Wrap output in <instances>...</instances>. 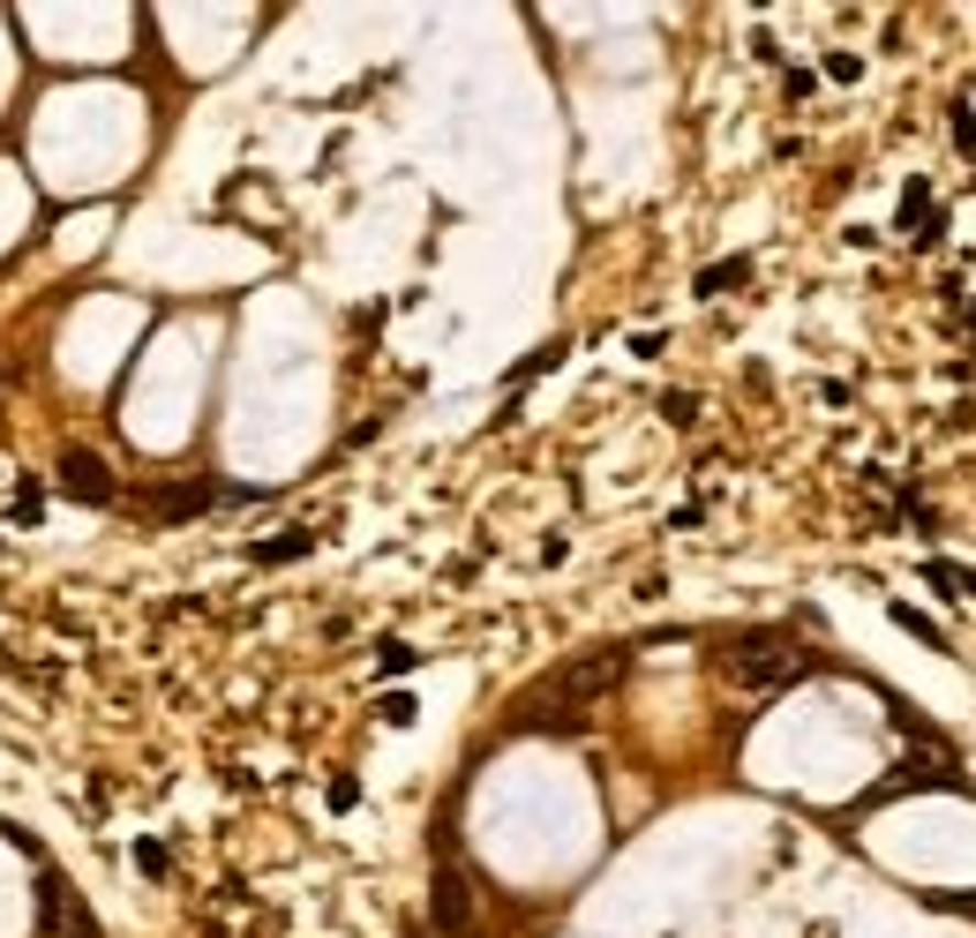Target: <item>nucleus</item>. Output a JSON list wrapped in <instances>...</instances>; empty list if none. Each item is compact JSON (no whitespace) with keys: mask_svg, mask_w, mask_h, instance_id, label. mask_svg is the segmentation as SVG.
Here are the masks:
<instances>
[{"mask_svg":"<svg viewBox=\"0 0 976 938\" xmlns=\"http://www.w3.org/2000/svg\"><path fill=\"white\" fill-rule=\"evenodd\" d=\"M714 669H722V683H736V691H774V683H797L804 676V661L789 653V631H728V639H714Z\"/></svg>","mask_w":976,"mask_h":938,"instance_id":"obj_1","label":"nucleus"},{"mask_svg":"<svg viewBox=\"0 0 976 938\" xmlns=\"http://www.w3.org/2000/svg\"><path fill=\"white\" fill-rule=\"evenodd\" d=\"M624 669H632V645H594V653L563 661V669H556V676L541 683V691L586 714V698H601V691H616V683H624Z\"/></svg>","mask_w":976,"mask_h":938,"instance_id":"obj_2","label":"nucleus"},{"mask_svg":"<svg viewBox=\"0 0 976 938\" xmlns=\"http://www.w3.org/2000/svg\"><path fill=\"white\" fill-rule=\"evenodd\" d=\"M428 924L443 938H467L473 931V886L459 871V856H436V886H428Z\"/></svg>","mask_w":976,"mask_h":938,"instance_id":"obj_3","label":"nucleus"},{"mask_svg":"<svg viewBox=\"0 0 976 938\" xmlns=\"http://www.w3.org/2000/svg\"><path fill=\"white\" fill-rule=\"evenodd\" d=\"M946 773H954V766H932V759H909V766H893L887 781H871V788H864V796L849 804V818H864V810H879V804H901L909 788H939Z\"/></svg>","mask_w":976,"mask_h":938,"instance_id":"obj_4","label":"nucleus"},{"mask_svg":"<svg viewBox=\"0 0 976 938\" xmlns=\"http://www.w3.org/2000/svg\"><path fill=\"white\" fill-rule=\"evenodd\" d=\"M61 488H68L76 504H90V511H106V504H113V466H106L98 451H61Z\"/></svg>","mask_w":976,"mask_h":938,"instance_id":"obj_5","label":"nucleus"},{"mask_svg":"<svg viewBox=\"0 0 976 938\" xmlns=\"http://www.w3.org/2000/svg\"><path fill=\"white\" fill-rule=\"evenodd\" d=\"M504 728H541V736H579L586 728V714L579 706H563V698H549V691H534V698H518L504 714Z\"/></svg>","mask_w":976,"mask_h":938,"instance_id":"obj_6","label":"nucleus"},{"mask_svg":"<svg viewBox=\"0 0 976 938\" xmlns=\"http://www.w3.org/2000/svg\"><path fill=\"white\" fill-rule=\"evenodd\" d=\"M211 504H226V488H211V481H173V488H151V518H158V526H180V518L211 511Z\"/></svg>","mask_w":976,"mask_h":938,"instance_id":"obj_7","label":"nucleus"},{"mask_svg":"<svg viewBox=\"0 0 976 938\" xmlns=\"http://www.w3.org/2000/svg\"><path fill=\"white\" fill-rule=\"evenodd\" d=\"M39 901H45V924H53V931H68V938H98L90 908L68 894V879H61V871H45V879H39Z\"/></svg>","mask_w":976,"mask_h":938,"instance_id":"obj_8","label":"nucleus"},{"mask_svg":"<svg viewBox=\"0 0 976 938\" xmlns=\"http://www.w3.org/2000/svg\"><path fill=\"white\" fill-rule=\"evenodd\" d=\"M255 563H300V555H308V533H300V526H294V533H271V541H255Z\"/></svg>","mask_w":976,"mask_h":938,"instance_id":"obj_9","label":"nucleus"},{"mask_svg":"<svg viewBox=\"0 0 976 938\" xmlns=\"http://www.w3.org/2000/svg\"><path fill=\"white\" fill-rule=\"evenodd\" d=\"M887 616H893V624H901V631H909V639H924V645H946V631H939V624H932V616H924V608H909V600H893Z\"/></svg>","mask_w":976,"mask_h":938,"instance_id":"obj_10","label":"nucleus"},{"mask_svg":"<svg viewBox=\"0 0 976 938\" xmlns=\"http://www.w3.org/2000/svg\"><path fill=\"white\" fill-rule=\"evenodd\" d=\"M924 578H932L939 594H976V571H962V563H946V555H932V563H924Z\"/></svg>","mask_w":976,"mask_h":938,"instance_id":"obj_11","label":"nucleus"},{"mask_svg":"<svg viewBox=\"0 0 976 938\" xmlns=\"http://www.w3.org/2000/svg\"><path fill=\"white\" fill-rule=\"evenodd\" d=\"M744 278H752V263L728 256V263H714V271H699V294H728V286H744Z\"/></svg>","mask_w":976,"mask_h":938,"instance_id":"obj_12","label":"nucleus"},{"mask_svg":"<svg viewBox=\"0 0 976 938\" xmlns=\"http://www.w3.org/2000/svg\"><path fill=\"white\" fill-rule=\"evenodd\" d=\"M901 225H932V188H909V203H901Z\"/></svg>","mask_w":976,"mask_h":938,"instance_id":"obj_13","label":"nucleus"},{"mask_svg":"<svg viewBox=\"0 0 976 938\" xmlns=\"http://www.w3.org/2000/svg\"><path fill=\"white\" fill-rule=\"evenodd\" d=\"M954 129H962V151H969V158H976V121H969V113H962Z\"/></svg>","mask_w":976,"mask_h":938,"instance_id":"obj_14","label":"nucleus"},{"mask_svg":"<svg viewBox=\"0 0 976 938\" xmlns=\"http://www.w3.org/2000/svg\"><path fill=\"white\" fill-rule=\"evenodd\" d=\"M969 331H976V308H969Z\"/></svg>","mask_w":976,"mask_h":938,"instance_id":"obj_15","label":"nucleus"}]
</instances>
